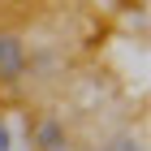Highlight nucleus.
<instances>
[{"label": "nucleus", "mask_w": 151, "mask_h": 151, "mask_svg": "<svg viewBox=\"0 0 151 151\" xmlns=\"http://www.w3.org/2000/svg\"><path fill=\"white\" fill-rule=\"evenodd\" d=\"M26 65H30L26 43L17 35H9V30H0V82H22Z\"/></svg>", "instance_id": "1"}, {"label": "nucleus", "mask_w": 151, "mask_h": 151, "mask_svg": "<svg viewBox=\"0 0 151 151\" xmlns=\"http://www.w3.org/2000/svg\"><path fill=\"white\" fill-rule=\"evenodd\" d=\"M104 151H142V138H134V134H116Z\"/></svg>", "instance_id": "3"}, {"label": "nucleus", "mask_w": 151, "mask_h": 151, "mask_svg": "<svg viewBox=\"0 0 151 151\" xmlns=\"http://www.w3.org/2000/svg\"><path fill=\"white\" fill-rule=\"evenodd\" d=\"M0 151H13V134H9V125H4V116H0Z\"/></svg>", "instance_id": "4"}, {"label": "nucleus", "mask_w": 151, "mask_h": 151, "mask_svg": "<svg viewBox=\"0 0 151 151\" xmlns=\"http://www.w3.org/2000/svg\"><path fill=\"white\" fill-rule=\"evenodd\" d=\"M35 147L39 151H69V134H65L60 116H43L35 125Z\"/></svg>", "instance_id": "2"}]
</instances>
